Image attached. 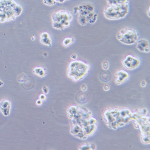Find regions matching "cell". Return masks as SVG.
Wrapping results in <instances>:
<instances>
[{"mask_svg": "<svg viewBox=\"0 0 150 150\" xmlns=\"http://www.w3.org/2000/svg\"><path fill=\"white\" fill-rule=\"evenodd\" d=\"M70 133L76 138L85 140L95 133L98 122L92 112L83 106L72 105L67 109Z\"/></svg>", "mask_w": 150, "mask_h": 150, "instance_id": "1", "label": "cell"}, {"mask_svg": "<svg viewBox=\"0 0 150 150\" xmlns=\"http://www.w3.org/2000/svg\"><path fill=\"white\" fill-rule=\"evenodd\" d=\"M132 114L133 112L128 108L110 107L103 112V120L109 129L116 130L129 124Z\"/></svg>", "mask_w": 150, "mask_h": 150, "instance_id": "2", "label": "cell"}, {"mask_svg": "<svg viewBox=\"0 0 150 150\" xmlns=\"http://www.w3.org/2000/svg\"><path fill=\"white\" fill-rule=\"evenodd\" d=\"M148 110L146 108L139 109L133 112L131 122L134 127L141 133V142L144 144H150V116L147 115Z\"/></svg>", "mask_w": 150, "mask_h": 150, "instance_id": "3", "label": "cell"}, {"mask_svg": "<svg viewBox=\"0 0 150 150\" xmlns=\"http://www.w3.org/2000/svg\"><path fill=\"white\" fill-rule=\"evenodd\" d=\"M23 11L22 7L14 0H0V23L15 20Z\"/></svg>", "mask_w": 150, "mask_h": 150, "instance_id": "4", "label": "cell"}, {"mask_svg": "<svg viewBox=\"0 0 150 150\" xmlns=\"http://www.w3.org/2000/svg\"><path fill=\"white\" fill-rule=\"evenodd\" d=\"M90 65L81 60H75L70 62L67 68V76L73 82L82 81L88 74Z\"/></svg>", "mask_w": 150, "mask_h": 150, "instance_id": "5", "label": "cell"}, {"mask_svg": "<svg viewBox=\"0 0 150 150\" xmlns=\"http://www.w3.org/2000/svg\"><path fill=\"white\" fill-rule=\"evenodd\" d=\"M73 20V15L64 10H57L51 15L52 26L58 30H64L69 27Z\"/></svg>", "mask_w": 150, "mask_h": 150, "instance_id": "6", "label": "cell"}, {"mask_svg": "<svg viewBox=\"0 0 150 150\" xmlns=\"http://www.w3.org/2000/svg\"><path fill=\"white\" fill-rule=\"evenodd\" d=\"M128 4L108 5L103 10L104 17L110 21H117L124 19L129 13Z\"/></svg>", "mask_w": 150, "mask_h": 150, "instance_id": "7", "label": "cell"}, {"mask_svg": "<svg viewBox=\"0 0 150 150\" xmlns=\"http://www.w3.org/2000/svg\"><path fill=\"white\" fill-rule=\"evenodd\" d=\"M116 39L123 45L131 46L136 43L138 40V34L134 29L124 28L117 33Z\"/></svg>", "mask_w": 150, "mask_h": 150, "instance_id": "8", "label": "cell"}, {"mask_svg": "<svg viewBox=\"0 0 150 150\" xmlns=\"http://www.w3.org/2000/svg\"><path fill=\"white\" fill-rule=\"evenodd\" d=\"M95 9L93 5L90 2H83L79 6L74 7V13L78 14V23L82 26L86 25V18L89 15L95 11Z\"/></svg>", "mask_w": 150, "mask_h": 150, "instance_id": "9", "label": "cell"}, {"mask_svg": "<svg viewBox=\"0 0 150 150\" xmlns=\"http://www.w3.org/2000/svg\"><path fill=\"white\" fill-rule=\"evenodd\" d=\"M122 64L125 68L129 70H132L136 69L139 67L141 64V60L136 56L128 55L123 59Z\"/></svg>", "mask_w": 150, "mask_h": 150, "instance_id": "10", "label": "cell"}, {"mask_svg": "<svg viewBox=\"0 0 150 150\" xmlns=\"http://www.w3.org/2000/svg\"><path fill=\"white\" fill-rule=\"evenodd\" d=\"M115 83L116 85L119 86L127 82L129 79L130 75L127 71L124 70H119L115 73Z\"/></svg>", "mask_w": 150, "mask_h": 150, "instance_id": "11", "label": "cell"}, {"mask_svg": "<svg viewBox=\"0 0 150 150\" xmlns=\"http://www.w3.org/2000/svg\"><path fill=\"white\" fill-rule=\"evenodd\" d=\"M136 48L139 52L149 53L150 51L149 42L144 38L138 40L136 42Z\"/></svg>", "mask_w": 150, "mask_h": 150, "instance_id": "12", "label": "cell"}, {"mask_svg": "<svg viewBox=\"0 0 150 150\" xmlns=\"http://www.w3.org/2000/svg\"><path fill=\"white\" fill-rule=\"evenodd\" d=\"M11 109V103L7 99H2L0 101V111L5 116L10 114Z\"/></svg>", "mask_w": 150, "mask_h": 150, "instance_id": "13", "label": "cell"}, {"mask_svg": "<svg viewBox=\"0 0 150 150\" xmlns=\"http://www.w3.org/2000/svg\"><path fill=\"white\" fill-rule=\"evenodd\" d=\"M40 42L42 45L51 47L52 46V39L50 34L46 32H43L40 34Z\"/></svg>", "mask_w": 150, "mask_h": 150, "instance_id": "14", "label": "cell"}, {"mask_svg": "<svg viewBox=\"0 0 150 150\" xmlns=\"http://www.w3.org/2000/svg\"><path fill=\"white\" fill-rule=\"evenodd\" d=\"M33 73L34 74L40 78H44L47 75V73L45 69L40 67H37L34 68L33 69Z\"/></svg>", "mask_w": 150, "mask_h": 150, "instance_id": "15", "label": "cell"}, {"mask_svg": "<svg viewBox=\"0 0 150 150\" xmlns=\"http://www.w3.org/2000/svg\"><path fill=\"white\" fill-rule=\"evenodd\" d=\"M97 149L96 144L93 143H85L80 145L78 150H95Z\"/></svg>", "mask_w": 150, "mask_h": 150, "instance_id": "16", "label": "cell"}, {"mask_svg": "<svg viewBox=\"0 0 150 150\" xmlns=\"http://www.w3.org/2000/svg\"><path fill=\"white\" fill-rule=\"evenodd\" d=\"M67 1L69 0H43V3L45 5L48 6H52L57 3L62 4Z\"/></svg>", "mask_w": 150, "mask_h": 150, "instance_id": "17", "label": "cell"}, {"mask_svg": "<svg viewBox=\"0 0 150 150\" xmlns=\"http://www.w3.org/2000/svg\"><path fill=\"white\" fill-rule=\"evenodd\" d=\"M108 5L129 4V0H106Z\"/></svg>", "mask_w": 150, "mask_h": 150, "instance_id": "18", "label": "cell"}, {"mask_svg": "<svg viewBox=\"0 0 150 150\" xmlns=\"http://www.w3.org/2000/svg\"><path fill=\"white\" fill-rule=\"evenodd\" d=\"M75 42V39L73 37H66L62 42V46L64 47H68Z\"/></svg>", "mask_w": 150, "mask_h": 150, "instance_id": "19", "label": "cell"}, {"mask_svg": "<svg viewBox=\"0 0 150 150\" xmlns=\"http://www.w3.org/2000/svg\"><path fill=\"white\" fill-rule=\"evenodd\" d=\"M110 68V64L108 61H104L102 63V68L104 70H108Z\"/></svg>", "mask_w": 150, "mask_h": 150, "instance_id": "20", "label": "cell"}, {"mask_svg": "<svg viewBox=\"0 0 150 150\" xmlns=\"http://www.w3.org/2000/svg\"><path fill=\"white\" fill-rule=\"evenodd\" d=\"M42 91H43L44 94L47 95L48 93H49V89H48V87H47L46 86H44L42 87Z\"/></svg>", "mask_w": 150, "mask_h": 150, "instance_id": "21", "label": "cell"}, {"mask_svg": "<svg viewBox=\"0 0 150 150\" xmlns=\"http://www.w3.org/2000/svg\"><path fill=\"white\" fill-rule=\"evenodd\" d=\"M39 99H40L42 101H45V100L47 99L46 95H45V94H44V93H42V94H41V95H40V96H39Z\"/></svg>", "mask_w": 150, "mask_h": 150, "instance_id": "22", "label": "cell"}, {"mask_svg": "<svg viewBox=\"0 0 150 150\" xmlns=\"http://www.w3.org/2000/svg\"><path fill=\"white\" fill-rule=\"evenodd\" d=\"M103 90L105 91H109L110 89V87L109 85L106 84V85H104V86H103Z\"/></svg>", "mask_w": 150, "mask_h": 150, "instance_id": "23", "label": "cell"}, {"mask_svg": "<svg viewBox=\"0 0 150 150\" xmlns=\"http://www.w3.org/2000/svg\"><path fill=\"white\" fill-rule=\"evenodd\" d=\"M81 90L83 91H86L87 90V86L86 85V84H83L81 86Z\"/></svg>", "mask_w": 150, "mask_h": 150, "instance_id": "24", "label": "cell"}, {"mask_svg": "<svg viewBox=\"0 0 150 150\" xmlns=\"http://www.w3.org/2000/svg\"><path fill=\"white\" fill-rule=\"evenodd\" d=\"M70 58H71V59H73V60H75L77 59L78 56H77L76 54H71V56H70Z\"/></svg>", "mask_w": 150, "mask_h": 150, "instance_id": "25", "label": "cell"}, {"mask_svg": "<svg viewBox=\"0 0 150 150\" xmlns=\"http://www.w3.org/2000/svg\"><path fill=\"white\" fill-rule=\"evenodd\" d=\"M42 103H43V101L41 100L40 99H39V100H37V101H36V105H37V106H41L42 105Z\"/></svg>", "mask_w": 150, "mask_h": 150, "instance_id": "26", "label": "cell"}, {"mask_svg": "<svg viewBox=\"0 0 150 150\" xmlns=\"http://www.w3.org/2000/svg\"><path fill=\"white\" fill-rule=\"evenodd\" d=\"M146 85H147V83L145 81H143L142 82H141V86L142 87H145L146 86Z\"/></svg>", "mask_w": 150, "mask_h": 150, "instance_id": "27", "label": "cell"}, {"mask_svg": "<svg viewBox=\"0 0 150 150\" xmlns=\"http://www.w3.org/2000/svg\"><path fill=\"white\" fill-rule=\"evenodd\" d=\"M4 83L3 82L1 81V80H0V87H2L3 86H4Z\"/></svg>", "mask_w": 150, "mask_h": 150, "instance_id": "28", "label": "cell"}, {"mask_svg": "<svg viewBox=\"0 0 150 150\" xmlns=\"http://www.w3.org/2000/svg\"><path fill=\"white\" fill-rule=\"evenodd\" d=\"M149 11H150V8H149V9H148V11H147V15H148V16L150 18V13H149Z\"/></svg>", "mask_w": 150, "mask_h": 150, "instance_id": "29", "label": "cell"}]
</instances>
